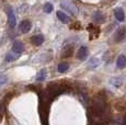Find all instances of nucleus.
I'll list each match as a JSON object with an SVG mask.
<instances>
[{"label": "nucleus", "mask_w": 126, "mask_h": 125, "mask_svg": "<svg viewBox=\"0 0 126 125\" xmlns=\"http://www.w3.org/2000/svg\"><path fill=\"white\" fill-rule=\"evenodd\" d=\"M12 52L18 53V54H21L23 52V44L20 42V41H16L12 45Z\"/></svg>", "instance_id": "9d476101"}, {"label": "nucleus", "mask_w": 126, "mask_h": 125, "mask_svg": "<svg viewBox=\"0 0 126 125\" xmlns=\"http://www.w3.org/2000/svg\"><path fill=\"white\" fill-rule=\"evenodd\" d=\"M89 56V49L87 46H81L77 52V57L80 61H86Z\"/></svg>", "instance_id": "20e7f679"}, {"label": "nucleus", "mask_w": 126, "mask_h": 125, "mask_svg": "<svg viewBox=\"0 0 126 125\" xmlns=\"http://www.w3.org/2000/svg\"><path fill=\"white\" fill-rule=\"evenodd\" d=\"M69 69V64L68 62H60L57 67V70L58 73H65Z\"/></svg>", "instance_id": "dca6fc26"}, {"label": "nucleus", "mask_w": 126, "mask_h": 125, "mask_svg": "<svg viewBox=\"0 0 126 125\" xmlns=\"http://www.w3.org/2000/svg\"><path fill=\"white\" fill-rule=\"evenodd\" d=\"M100 65V61L98 58H92L90 62H89V68H95Z\"/></svg>", "instance_id": "6ab92c4d"}, {"label": "nucleus", "mask_w": 126, "mask_h": 125, "mask_svg": "<svg viewBox=\"0 0 126 125\" xmlns=\"http://www.w3.org/2000/svg\"><path fill=\"white\" fill-rule=\"evenodd\" d=\"M116 66L120 69H123L126 66V57L124 55H120V56H118L117 61H116Z\"/></svg>", "instance_id": "ddd939ff"}, {"label": "nucleus", "mask_w": 126, "mask_h": 125, "mask_svg": "<svg viewBox=\"0 0 126 125\" xmlns=\"http://www.w3.org/2000/svg\"><path fill=\"white\" fill-rule=\"evenodd\" d=\"M93 19L94 21H96V22H104L105 21V18H104V16L102 14L101 11H95V13L93 14Z\"/></svg>", "instance_id": "2eb2a0df"}, {"label": "nucleus", "mask_w": 126, "mask_h": 125, "mask_svg": "<svg viewBox=\"0 0 126 125\" xmlns=\"http://www.w3.org/2000/svg\"><path fill=\"white\" fill-rule=\"evenodd\" d=\"M20 57V54H18V53H8V54L6 55V62H14L16 61V59Z\"/></svg>", "instance_id": "4468645a"}, {"label": "nucleus", "mask_w": 126, "mask_h": 125, "mask_svg": "<svg viewBox=\"0 0 126 125\" xmlns=\"http://www.w3.org/2000/svg\"><path fill=\"white\" fill-rule=\"evenodd\" d=\"M43 10H44L45 13H50L53 10H54V6H53L50 2H46L43 7Z\"/></svg>", "instance_id": "a211bd4d"}, {"label": "nucleus", "mask_w": 126, "mask_h": 125, "mask_svg": "<svg viewBox=\"0 0 126 125\" xmlns=\"http://www.w3.org/2000/svg\"><path fill=\"white\" fill-rule=\"evenodd\" d=\"M44 42V35L43 34H37V35H34L31 38V43L35 46H40L42 43Z\"/></svg>", "instance_id": "0eeeda50"}, {"label": "nucleus", "mask_w": 126, "mask_h": 125, "mask_svg": "<svg viewBox=\"0 0 126 125\" xmlns=\"http://www.w3.org/2000/svg\"><path fill=\"white\" fill-rule=\"evenodd\" d=\"M114 16H115L116 20L120 21V22H123L125 20V13L122 8H116L114 10Z\"/></svg>", "instance_id": "6e6552de"}, {"label": "nucleus", "mask_w": 126, "mask_h": 125, "mask_svg": "<svg viewBox=\"0 0 126 125\" xmlns=\"http://www.w3.org/2000/svg\"><path fill=\"white\" fill-rule=\"evenodd\" d=\"M8 81V77L7 76H0V87H1L2 85H4V83Z\"/></svg>", "instance_id": "412c9836"}, {"label": "nucleus", "mask_w": 126, "mask_h": 125, "mask_svg": "<svg viewBox=\"0 0 126 125\" xmlns=\"http://www.w3.org/2000/svg\"><path fill=\"white\" fill-rule=\"evenodd\" d=\"M110 82L112 83V85H114L115 87H120V86L122 85V79H120V78H112V79H110Z\"/></svg>", "instance_id": "aec40b11"}, {"label": "nucleus", "mask_w": 126, "mask_h": 125, "mask_svg": "<svg viewBox=\"0 0 126 125\" xmlns=\"http://www.w3.org/2000/svg\"><path fill=\"white\" fill-rule=\"evenodd\" d=\"M88 31L90 32V38H96L100 34V29L98 26H92V25H89L88 26Z\"/></svg>", "instance_id": "1a4fd4ad"}, {"label": "nucleus", "mask_w": 126, "mask_h": 125, "mask_svg": "<svg viewBox=\"0 0 126 125\" xmlns=\"http://www.w3.org/2000/svg\"><path fill=\"white\" fill-rule=\"evenodd\" d=\"M125 35H126V28L125 26H120L115 32L114 40L116 42H122V41L125 38Z\"/></svg>", "instance_id": "7ed1b4c3"}, {"label": "nucleus", "mask_w": 126, "mask_h": 125, "mask_svg": "<svg viewBox=\"0 0 126 125\" xmlns=\"http://www.w3.org/2000/svg\"><path fill=\"white\" fill-rule=\"evenodd\" d=\"M7 13H8V23H9V26H10V28H14L16 24V19L14 11L12 10L11 8H8Z\"/></svg>", "instance_id": "39448f33"}, {"label": "nucleus", "mask_w": 126, "mask_h": 125, "mask_svg": "<svg viewBox=\"0 0 126 125\" xmlns=\"http://www.w3.org/2000/svg\"><path fill=\"white\" fill-rule=\"evenodd\" d=\"M92 110H93V113L96 115L98 117H102L104 115V113L106 111V101H105V98L102 97L101 94L96 95L95 98L92 101Z\"/></svg>", "instance_id": "f257e3e1"}, {"label": "nucleus", "mask_w": 126, "mask_h": 125, "mask_svg": "<svg viewBox=\"0 0 126 125\" xmlns=\"http://www.w3.org/2000/svg\"><path fill=\"white\" fill-rule=\"evenodd\" d=\"M70 28L72 29V30H81V25H80V23H74V24H72L71 26H70Z\"/></svg>", "instance_id": "4be33fe9"}, {"label": "nucleus", "mask_w": 126, "mask_h": 125, "mask_svg": "<svg viewBox=\"0 0 126 125\" xmlns=\"http://www.w3.org/2000/svg\"><path fill=\"white\" fill-rule=\"evenodd\" d=\"M31 28H32V24L29 20H23L20 23V31L22 33H28L31 30Z\"/></svg>", "instance_id": "423d86ee"}, {"label": "nucleus", "mask_w": 126, "mask_h": 125, "mask_svg": "<svg viewBox=\"0 0 126 125\" xmlns=\"http://www.w3.org/2000/svg\"><path fill=\"white\" fill-rule=\"evenodd\" d=\"M72 55H74V47L68 45V46H66L64 48V50H63L62 56L64 57V58H66V57H70V56H72Z\"/></svg>", "instance_id": "f8f14e48"}, {"label": "nucleus", "mask_w": 126, "mask_h": 125, "mask_svg": "<svg viewBox=\"0 0 126 125\" xmlns=\"http://www.w3.org/2000/svg\"><path fill=\"white\" fill-rule=\"evenodd\" d=\"M46 75H47V73H46V69H42V70H40V71H38V74L36 75V81H43V80H45Z\"/></svg>", "instance_id": "f3484780"}, {"label": "nucleus", "mask_w": 126, "mask_h": 125, "mask_svg": "<svg viewBox=\"0 0 126 125\" xmlns=\"http://www.w3.org/2000/svg\"><path fill=\"white\" fill-rule=\"evenodd\" d=\"M56 16H57L58 20H59L62 23H68L69 22V16H67L66 13L63 12V11H57Z\"/></svg>", "instance_id": "9b49d317"}, {"label": "nucleus", "mask_w": 126, "mask_h": 125, "mask_svg": "<svg viewBox=\"0 0 126 125\" xmlns=\"http://www.w3.org/2000/svg\"><path fill=\"white\" fill-rule=\"evenodd\" d=\"M60 6H62L64 9H66L67 11H69L71 14H76L77 13V7H76V4H75L72 1H70V0H62V3H60Z\"/></svg>", "instance_id": "f03ea898"}, {"label": "nucleus", "mask_w": 126, "mask_h": 125, "mask_svg": "<svg viewBox=\"0 0 126 125\" xmlns=\"http://www.w3.org/2000/svg\"><path fill=\"white\" fill-rule=\"evenodd\" d=\"M2 112H3V105H2V103H0V119L2 116Z\"/></svg>", "instance_id": "5701e85b"}]
</instances>
